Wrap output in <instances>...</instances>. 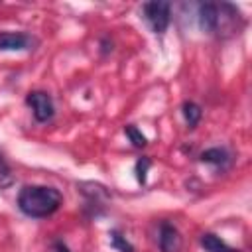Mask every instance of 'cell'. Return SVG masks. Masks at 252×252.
I'll use <instances>...</instances> for the list:
<instances>
[{
	"label": "cell",
	"instance_id": "cell-1",
	"mask_svg": "<svg viewBox=\"0 0 252 252\" xmlns=\"http://www.w3.org/2000/svg\"><path fill=\"white\" fill-rule=\"evenodd\" d=\"M63 203L61 193L49 185H26L18 193V207L32 219L51 217Z\"/></svg>",
	"mask_w": 252,
	"mask_h": 252
},
{
	"label": "cell",
	"instance_id": "cell-4",
	"mask_svg": "<svg viewBox=\"0 0 252 252\" xmlns=\"http://www.w3.org/2000/svg\"><path fill=\"white\" fill-rule=\"evenodd\" d=\"M26 102H28V106L32 108L33 118H35L37 122H47V120H51L53 114H55L53 98H51L45 91H32V93H28Z\"/></svg>",
	"mask_w": 252,
	"mask_h": 252
},
{
	"label": "cell",
	"instance_id": "cell-3",
	"mask_svg": "<svg viewBox=\"0 0 252 252\" xmlns=\"http://www.w3.org/2000/svg\"><path fill=\"white\" fill-rule=\"evenodd\" d=\"M142 14L154 33H163L169 26L171 6H169V2H161V0L146 2V4H142Z\"/></svg>",
	"mask_w": 252,
	"mask_h": 252
},
{
	"label": "cell",
	"instance_id": "cell-6",
	"mask_svg": "<svg viewBox=\"0 0 252 252\" xmlns=\"http://www.w3.org/2000/svg\"><path fill=\"white\" fill-rule=\"evenodd\" d=\"M32 43L33 39L24 32H0V51H24Z\"/></svg>",
	"mask_w": 252,
	"mask_h": 252
},
{
	"label": "cell",
	"instance_id": "cell-14",
	"mask_svg": "<svg viewBox=\"0 0 252 252\" xmlns=\"http://www.w3.org/2000/svg\"><path fill=\"white\" fill-rule=\"evenodd\" d=\"M53 250H55V252H71V250L67 248V244H65V242H61V240L53 242Z\"/></svg>",
	"mask_w": 252,
	"mask_h": 252
},
{
	"label": "cell",
	"instance_id": "cell-15",
	"mask_svg": "<svg viewBox=\"0 0 252 252\" xmlns=\"http://www.w3.org/2000/svg\"><path fill=\"white\" fill-rule=\"evenodd\" d=\"M112 47H108V43H106V39H102V53H108Z\"/></svg>",
	"mask_w": 252,
	"mask_h": 252
},
{
	"label": "cell",
	"instance_id": "cell-11",
	"mask_svg": "<svg viewBox=\"0 0 252 252\" xmlns=\"http://www.w3.org/2000/svg\"><path fill=\"white\" fill-rule=\"evenodd\" d=\"M124 134L128 136V140L132 142V146L134 148H144L146 144H148V138L142 134V130H138L134 124H128L126 128H124Z\"/></svg>",
	"mask_w": 252,
	"mask_h": 252
},
{
	"label": "cell",
	"instance_id": "cell-8",
	"mask_svg": "<svg viewBox=\"0 0 252 252\" xmlns=\"http://www.w3.org/2000/svg\"><path fill=\"white\" fill-rule=\"evenodd\" d=\"M201 246L207 252H240L238 248H232L230 244H226L220 236L213 234V232H205L201 234Z\"/></svg>",
	"mask_w": 252,
	"mask_h": 252
},
{
	"label": "cell",
	"instance_id": "cell-10",
	"mask_svg": "<svg viewBox=\"0 0 252 252\" xmlns=\"http://www.w3.org/2000/svg\"><path fill=\"white\" fill-rule=\"evenodd\" d=\"M110 246L112 248H116L118 252H134V246L126 240V236L118 230V228H114V230H110Z\"/></svg>",
	"mask_w": 252,
	"mask_h": 252
},
{
	"label": "cell",
	"instance_id": "cell-13",
	"mask_svg": "<svg viewBox=\"0 0 252 252\" xmlns=\"http://www.w3.org/2000/svg\"><path fill=\"white\" fill-rule=\"evenodd\" d=\"M152 165V161L148 159V158H140L138 161H136V179H138V183H146V173H148V167Z\"/></svg>",
	"mask_w": 252,
	"mask_h": 252
},
{
	"label": "cell",
	"instance_id": "cell-7",
	"mask_svg": "<svg viewBox=\"0 0 252 252\" xmlns=\"http://www.w3.org/2000/svg\"><path fill=\"white\" fill-rule=\"evenodd\" d=\"M199 159L203 163H209V165H215V167L224 169L232 161V156H230V152L226 148H209V150H205L199 156Z\"/></svg>",
	"mask_w": 252,
	"mask_h": 252
},
{
	"label": "cell",
	"instance_id": "cell-12",
	"mask_svg": "<svg viewBox=\"0 0 252 252\" xmlns=\"http://www.w3.org/2000/svg\"><path fill=\"white\" fill-rule=\"evenodd\" d=\"M12 183H14V175H12V169H10V165L6 163L4 156L0 154V189H6V187H10Z\"/></svg>",
	"mask_w": 252,
	"mask_h": 252
},
{
	"label": "cell",
	"instance_id": "cell-9",
	"mask_svg": "<svg viewBox=\"0 0 252 252\" xmlns=\"http://www.w3.org/2000/svg\"><path fill=\"white\" fill-rule=\"evenodd\" d=\"M181 112H183V118H185V122H187V126H189V128H195V126L199 124L201 116H203V110H201V106H199L197 102H193V100H187V102H183V106H181Z\"/></svg>",
	"mask_w": 252,
	"mask_h": 252
},
{
	"label": "cell",
	"instance_id": "cell-5",
	"mask_svg": "<svg viewBox=\"0 0 252 252\" xmlns=\"http://www.w3.org/2000/svg\"><path fill=\"white\" fill-rule=\"evenodd\" d=\"M158 244L161 252H179L181 250V232L177 230V226L169 220H163L159 224V236H158Z\"/></svg>",
	"mask_w": 252,
	"mask_h": 252
},
{
	"label": "cell",
	"instance_id": "cell-2",
	"mask_svg": "<svg viewBox=\"0 0 252 252\" xmlns=\"http://www.w3.org/2000/svg\"><path fill=\"white\" fill-rule=\"evenodd\" d=\"M199 22L201 28L209 33H215L219 37L232 35L234 32L238 33L242 26L240 12L232 4H201L199 6Z\"/></svg>",
	"mask_w": 252,
	"mask_h": 252
}]
</instances>
